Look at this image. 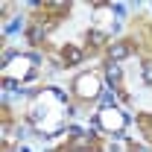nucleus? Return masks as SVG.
Returning <instances> with one entry per match:
<instances>
[{
    "mask_svg": "<svg viewBox=\"0 0 152 152\" xmlns=\"http://www.w3.org/2000/svg\"><path fill=\"white\" fill-rule=\"evenodd\" d=\"M143 76H146V82H152V64H143Z\"/></svg>",
    "mask_w": 152,
    "mask_h": 152,
    "instance_id": "nucleus-4",
    "label": "nucleus"
},
{
    "mask_svg": "<svg viewBox=\"0 0 152 152\" xmlns=\"http://www.w3.org/2000/svg\"><path fill=\"white\" fill-rule=\"evenodd\" d=\"M67 58H70V61H79V58H82V53H79V50H73V47H70V50H67Z\"/></svg>",
    "mask_w": 152,
    "mask_h": 152,
    "instance_id": "nucleus-3",
    "label": "nucleus"
},
{
    "mask_svg": "<svg viewBox=\"0 0 152 152\" xmlns=\"http://www.w3.org/2000/svg\"><path fill=\"white\" fill-rule=\"evenodd\" d=\"M126 53H129V47H126V44H114V47H111V58H123Z\"/></svg>",
    "mask_w": 152,
    "mask_h": 152,
    "instance_id": "nucleus-1",
    "label": "nucleus"
},
{
    "mask_svg": "<svg viewBox=\"0 0 152 152\" xmlns=\"http://www.w3.org/2000/svg\"><path fill=\"white\" fill-rule=\"evenodd\" d=\"M134 152H149V149H143V146H134Z\"/></svg>",
    "mask_w": 152,
    "mask_h": 152,
    "instance_id": "nucleus-5",
    "label": "nucleus"
},
{
    "mask_svg": "<svg viewBox=\"0 0 152 152\" xmlns=\"http://www.w3.org/2000/svg\"><path fill=\"white\" fill-rule=\"evenodd\" d=\"M108 79H120V67L117 64H108Z\"/></svg>",
    "mask_w": 152,
    "mask_h": 152,
    "instance_id": "nucleus-2",
    "label": "nucleus"
}]
</instances>
